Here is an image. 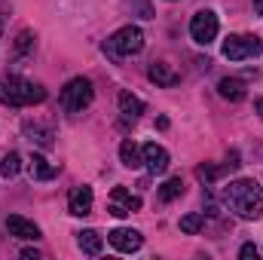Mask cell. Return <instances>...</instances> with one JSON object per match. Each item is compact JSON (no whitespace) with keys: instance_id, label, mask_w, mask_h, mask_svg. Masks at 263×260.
<instances>
[{"instance_id":"obj_1","label":"cell","mask_w":263,"mask_h":260,"mask_svg":"<svg viewBox=\"0 0 263 260\" xmlns=\"http://www.w3.org/2000/svg\"><path fill=\"white\" fill-rule=\"evenodd\" d=\"M223 202H227L242 220H257L263 214V187L254 178L230 181V187L223 190Z\"/></svg>"},{"instance_id":"obj_2","label":"cell","mask_w":263,"mask_h":260,"mask_svg":"<svg viewBox=\"0 0 263 260\" xmlns=\"http://www.w3.org/2000/svg\"><path fill=\"white\" fill-rule=\"evenodd\" d=\"M0 101L9 107L40 104V101H46V89L37 83H28L22 77H6V80H0Z\"/></svg>"},{"instance_id":"obj_3","label":"cell","mask_w":263,"mask_h":260,"mask_svg":"<svg viewBox=\"0 0 263 260\" xmlns=\"http://www.w3.org/2000/svg\"><path fill=\"white\" fill-rule=\"evenodd\" d=\"M141 49H144V31H141L138 25H126V28H120V31L110 34L107 43H104V52H110V55H117V59L138 55Z\"/></svg>"},{"instance_id":"obj_4","label":"cell","mask_w":263,"mask_h":260,"mask_svg":"<svg viewBox=\"0 0 263 260\" xmlns=\"http://www.w3.org/2000/svg\"><path fill=\"white\" fill-rule=\"evenodd\" d=\"M92 98H95V86H92L89 77H73L65 89H62V107H65L67 114L86 110L92 104Z\"/></svg>"},{"instance_id":"obj_5","label":"cell","mask_w":263,"mask_h":260,"mask_svg":"<svg viewBox=\"0 0 263 260\" xmlns=\"http://www.w3.org/2000/svg\"><path fill=\"white\" fill-rule=\"evenodd\" d=\"M260 52H263V40L251 37V34H233L223 43V59H230V62H245V59H254Z\"/></svg>"},{"instance_id":"obj_6","label":"cell","mask_w":263,"mask_h":260,"mask_svg":"<svg viewBox=\"0 0 263 260\" xmlns=\"http://www.w3.org/2000/svg\"><path fill=\"white\" fill-rule=\"evenodd\" d=\"M217 31H220V22H217V15L211 9H202V12H196L190 18V37L196 40L199 46H208L217 37Z\"/></svg>"},{"instance_id":"obj_7","label":"cell","mask_w":263,"mask_h":260,"mask_svg":"<svg viewBox=\"0 0 263 260\" xmlns=\"http://www.w3.org/2000/svg\"><path fill=\"white\" fill-rule=\"evenodd\" d=\"M107 242H110L117 251L132 254V251H138V248L144 245V236H141L138 230H129V227H117V230H110V233H107Z\"/></svg>"},{"instance_id":"obj_8","label":"cell","mask_w":263,"mask_h":260,"mask_svg":"<svg viewBox=\"0 0 263 260\" xmlns=\"http://www.w3.org/2000/svg\"><path fill=\"white\" fill-rule=\"evenodd\" d=\"M6 230H9V236H15V239H22V242H37V239L43 236L40 227H37L34 220L22 217V214H9V217H6Z\"/></svg>"},{"instance_id":"obj_9","label":"cell","mask_w":263,"mask_h":260,"mask_svg":"<svg viewBox=\"0 0 263 260\" xmlns=\"http://www.w3.org/2000/svg\"><path fill=\"white\" fill-rule=\"evenodd\" d=\"M107 208H110V214H114V217H126V214H132V211H138V208H141V199H138V196H132L126 187H117V190L110 193Z\"/></svg>"},{"instance_id":"obj_10","label":"cell","mask_w":263,"mask_h":260,"mask_svg":"<svg viewBox=\"0 0 263 260\" xmlns=\"http://www.w3.org/2000/svg\"><path fill=\"white\" fill-rule=\"evenodd\" d=\"M141 153H144V165H147V172H150V175H162V172L168 169V150H165V147H159L156 141L144 144V147H141Z\"/></svg>"},{"instance_id":"obj_11","label":"cell","mask_w":263,"mask_h":260,"mask_svg":"<svg viewBox=\"0 0 263 260\" xmlns=\"http://www.w3.org/2000/svg\"><path fill=\"white\" fill-rule=\"evenodd\" d=\"M92 202H95V196H92V187H73L70 196H67V211L70 214H77V217H86L89 211H92Z\"/></svg>"},{"instance_id":"obj_12","label":"cell","mask_w":263,"mask_h":260,"mask_svg":"<svg viewBox=\"0 0 263 260\" xmlns=\"http://www.w3.org/2000/svg\"><path fill=\"white\" fill-rule=\"evenodd\" d=\"M28 172H31V178H34V181H52L59 169H55V165H52V162H49L46 156L34 153V156L28 159Z\"/></svg>"},{"instance_id":"obj_13","label":"cell","mask_w":263,"mask_h":260,"mask_svg":"<svg viewBox=\"0 0 263 260\" xmlns=\"http://www.w3.org/2000/svg\"><path fill=\"white\" fill-rule=\"evenodd\" d=\"M147 77H150L156 86H162V89H172V86H178V83H181V77H178V73H175V70H172L168 65H162V62L150 65Z\"/></svg>"},{"instance_id":"obj_14","label":"cell","mask_w":263,"mask_h":260,"mask_svg":"<svg viewBox=\"0 0 263 260\" xmlns=\"http://www.w3.org/2000/svg\"><path fill=\"white\" fill-rule=\"evenodd\" d=\"M77 245H80V251H83V254L95 257V254H101V248H104V239H101L95 230H83V233H77Z\"/></svg>"},{"instance_id":"obj_15","label":"cell","mask_w":263,"mask_h":260,"mask_svg":"<svg viewBox=\"0 0 263 260\" xmlns=\"http://www.w3.org/2000/svg\"><path fill=\"white\" fill-rule=\"evenodd\" d=\"M120 159H123L126 169H141V165H144V153H141V147H138L132 138H126V141L120 144Z\"/></svg>"},{"instance_id":"obj_16","label":"cell","mask_w":263,"mask_h":260,"mask_svg":"<svg viewBox=\"0 0 263 260\" xmlns=\"http://www.w3.org/2000/svg\"><path fill=\"white\" fill-rule=\"evenodd\" d=\"M120 114L126 120H138L144 114V101L138 95H132V92H120Z\"/></svg>"},{"instance_id":"obj_17","label":"cell","mask_w":263,"mask_h":260,"mask_svg":"<svg viewBox=\"0 0 263 260\" xmlns=\"http://www.w3.org/2000/svg\"><path fill=\"white\" fill-rule=\"evenodd\" d=\"M217 92L227 98V101H242L245 98V83L242 80H233V77H223L217 83Z\"/></svg>"},{"instance_id":"obj_18","label":"cell","mask_w":263,"mask_h":260,"mask_svg":"<svg viewBox=\"0 0 263 260\" xmlns=\"http://www.w3.org/2000/svg\"><path fill=\"white\" fill-rule=\"evenodd\" d=\"M18 169H22V156L9 150V153L0 159V178H15V175H18Z\"/></svg>"},{"instance_id":"obj_19","label":"cell","mask_w":263,"mask_h":260,"mask_svg":"<svg viewBox=\"0 0 263 260\" xmlns=\"http://www.w3.org/2000/svg\"><path fill=\"white\" fill-rule=\"evenodd\" d=\"M181 193H184V181H181V178H168V181L159 187V199H162V202H175Z\"/></svg>"},{"instance_id":"obj_20","label":"cell","mask_w":263,"mask_h":260,"mask_svg":"<svg viewBox=\"0 0 263 260\" xmlns=\"http://www.w3.org/2000/svg\"><path fill=\"white\" fill-rule=\"evenodd\" d=\"M202 227H205V214L190 211V214H184V217H181V233H187V236H196Z\"/></svg>"},{"instance_id":"obj_21","label":"cell","mask_w":263,"mask_h":260,"mask_svg":"<svg viewBox=\"0 0 263 260\" xmlns=\"http://www.w3.org/2000/svg\"><path fill=\"white\" fill-rule=\"evenodd\" d=\"M34 43H37V40H34V34H31V31H22V34H18V40H15V52H18V55H25V52H31V49H34Z\"/></svg>"},{"instance_id":"obj_22","label":"cell","mask_w":263,"mask_h":260,"mask_svg":"<svg viewBox=\"0 0 263 260\" xmlns=\"http://www.w3.org/2000/svg\"><path fill=\"white\" fill-rule=\"evenodd\" d=\"M220 172H223V169H217V165H199V169H196V178H199V181H205V184H211Z\"/></svg>"},{"instance_id":"obj_23","label":"cell","mask_w":263,"mask_h":260,"mask_svg":"<svg viewBox=\"0 0 263 260\" xmlns=\"http://www.w3.org/2000/svg\"><path fill=\"white\" fill-rule=\"evenodd\" d=\"M239 257L242 260H257V248H254L251 242H245V245L239 248Z\"/></svg>"},{"instance_id":"obj_24","label":"cell","mask_w":263,"mask_h":260,"mask_svg":"<svg viewBox=\"0 0 263 260\" xmlns=\"http://www.w3.org/2000/svg\"><path fill=\"white\" fill-rule=\"evenodd\" d=\"M239 165H242V162H239V153H236V150H233V153H230V159H227V165H223V169H239Z\"/></svg>"},{"instance_id":"obj_25","label":"cell","mask_w":263,"mask_h":260,"mask_svg":"<svg viewBox=\"0 0 263 260\" xmlns=\"http://www.w3.org/2000/svg\"><path fill=\"white\" fill-rule=\"evenodd\" d=\"M22 257H25V260H40V251H34V248H25V251H22Z\"/></svg>"},{"instance_id":"obj_26","label":"cell","mask_w":263,"mask_h":260,"mask_svg":"<svg viewBox=\"0 0 263 260\" xmlns=\"http://www.w3.org/2000/svg\"><path fill=\"white\" fill-rule=\"evenodd\" d=\"M254 12H257V15H263V0H254Z\"/></svg>"},{"instance_id":"obj_27","label":"cell","mask_w":263,"mask_h":260,"mask_svg":"<svg viewBox=\"0 0 263 260\" xmlns=\"http://www.w3.org/2000/svg\"><path fill=\"white\" fill-rule=\"evenodd\" d=\"M254 107H257V114H260V120H263V98H257V101H254Z\"/></svg>"},{"instance_id":"obj_28","label":"cell","mask_w":263,"mask_h":260,"mask_svg":"<svg viewBox=\"0 0 263 260\" xmlns=\"http://www.w3.org/2000/svg\"><path fill=\"white\" fill-rule=\"evenodd\" d=\"M0 31H3V22H0Z\"/></svg>"}]
</instances>
